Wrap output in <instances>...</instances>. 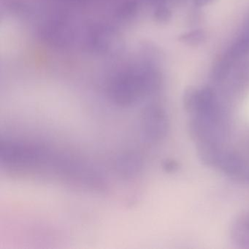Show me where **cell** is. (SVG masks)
Returning <instances> with one entry per match:
<instances>
[{
  "instance_id": "8992f818",
  "label": "cell",
  "mask_w": 249,
  "mask_h": 249,
  "mask_svg": "<svg viewBox=\"0 0 249 249\" xmlns=\"http://www.w3.org/2000/svg\"><path fill=\"white\" fill-rule=\"evenodd\" d=\"M34 143H35V142H34ZM36 144H37V143H36ZM38 145H39V144H38ZM43 146H44V145H43ZM45 147H46V146H45ZM47 148H48V147H47ZM49 148H53V147H49Z\"/></svg>"
},
{
  "instance_id": "3957f363",
  "label": "cell",
  "mask_w": 249,
  "mask_h": 249,
  "mask_svg": "<svg viewBox=\"0 0 249 249\" xmlns=\"http://www.w3.org/2000/svg\"><path fill=\"white\" fill-rule=\"evenodd\" d=\"M205 36L203 32L196 30L183 35L181 40L189 45H197L205 40Z\"/></svg>"
},
{
  "instance_id": "277c9868",
  "label": "cell",
  "mask_w": 249,
  "mask_h": 249,
  "mask_svg": "<svg viewBox=\"0 0 249 249\" xmlns=\"http://www.w3.org/2000/svg\"><path fill=\"white\" fill-rule=\"evenodd\" d=\"M215 0H193L194 3L198 7L205 6L215 2Z\"/></svg>"
},
{
  "instance_id": "7a4b0ae2",
  "label": "cell",
  "mask_w": 249,
  "mask_h": 249,
  "mask_svg": "<svg viewBox=\"0 0 249 249\" xmlns=\"http://www.w3.org/2000/svg\"><path fill=\"white\" fill-rule=\"evenodd\" d=\"M230 237L237 247L249 249V211L240 214L232 221Z\"/></svg>"
},
{
  "instance_id": "6da1fadb",
  "label": "cell",
  "mask_w": 249,
  "mask_h": 249,
  "mask_svg": "<svg viewBox=\"0 0 249 249\" xmlns=\"http://www.w3.org/2000/svg\"><path fill=\"white\" fill-rule=\"evenodd\" d=\"M183 104L189 117L231 124L228 108L210 87L189 89L185 92Z\"/></svg>"
},
{
  "instance_id": "5b68a950",
  "label": "cell",
  "mask_w": 249,
  "mask_h": 249,
  "mask_svg": "<svg viewBox=\"0 0 249 249\" xmlns=\"http://www.w3.org/2000/svg\"><path fill=\"white\" fill-rule=\"evenodd\" d=\"M242 36H244V37H247V38L249 39V20L248 21L247 24H246L244 31H243V33Z\"/></svg>"
}]
</instances>
